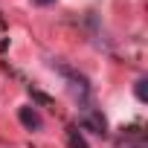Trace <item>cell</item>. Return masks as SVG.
Masks as SVG:
<instances>
[{"label": "cell", "mask_w": 148, "mask_h": 148, "mask_svg": "<svg viewBox=\"0 0 148 148\" xmlns=\"http://www.w3.org/2000/svg\"><path fill=\"white\" fill-rule=\"evenodd\" d=\"M18 119H21V125H23L26 131H38V128H41V116H38L35 108H21V110H18Z\"/></svg>", "instance_id": "2"}, {"label": "cell", "mask_w": 148, "mask_h": 148, "mask_svg": "<svg viewBox=\"0 0 148 148\" xmlns=\"http://www.w3.org/2000/svg\"><path fill=\"white\" fill-rule=\"evenodd\" d=\"M82 128H87V131H93V134H99V136L108 134V122H105V116H102L99 110H90V113L82 119Z\"/></svg>", "instance_id": "1"}, {"label": "cell", "mask_w": 148, "mask_h": 148, "mask_svg": "<svg viewBox=\"0 0 148 148\" xmlns=\"http://www.w3.org/2000/svg\"><path fill=\"white\" fill-rule=\"evenodd\" d=\"M38 6H49V3H55V0H35Z\"/></svg>", "instance_id": "5"}, {"label": "cell", "mask_w": 148, "mask_h": 148, "mask_svg": "<svg viewBox=\"0 0 148 148\" xmlns=\"http://www.w3.org/2000/svg\"><path fill=\"white\" fill-rule=\"evenodd\" d=\"M67 142H70V148H87V142L82 139V134H79L76 128H70V131H67Z\"/></svg>", "instance_id": "3"}, {"label": "cell", "mask_w": 148, "mask_h": 148, "mask_svg": "<svg viewBox=\"0 0 148 148\" xmlns=\"http://www.w3.org/2000/svg\"><path fill=\"white\" fill-rule=\"evenodd\" d=\"M134 93H136V99H139V102H148V82H145V79H139V82L134 84Z\"/></svg>", "instance_id": "4"}]
</instances>
